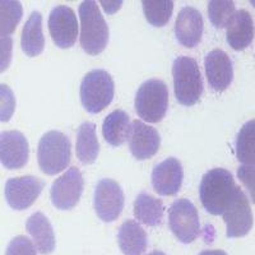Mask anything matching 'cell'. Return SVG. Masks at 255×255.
I'll return each mask as SVG.
<instances>
[{"instance_id": "6da1fadb", "label": "cell", "mask_w": 255, "mask_h": 255, "mask_svg": "<svg viewBox=\"0 0 255 255\" xmlns=\"http://www.w3.org/2000/svg\"><path fill=\"white\" fill-rule=\"evenodd\" d=\"M236 188L238 186L231 172L225 168H212L200 181V202L211 215L222 216Z\"/></svg>"}, {"instance_id": "7a4b0ae2", "label": "cell", "mask_w": 255, "mask_h": 255, "mask_svg": "<svg viewBox=\"0 0 255 255\" xmlns=\"http://www.w3.org/2000/svg\"><path fill=\"white\" fill-rule=\"evenodd\" d=\"M81 46L90 55H99L109 42V26L93 0H86L79 5Z\"/></svg>"}, {"instance_id": "3957f363", "label": "cell", "mask_w": 255, "mask_h": 255, "mask_svg": "<svg viewBox=\"0 0 255 255\" xmlns=\"http://www.w3.org/2000/svg\"><path fill=\"white\" fill-rule=\"evenodd\" d=\"M172 77L177 102L184 106L197 104L203 93V78L197 60L189 56H179L175 59Z\"/></svg>"}, {"instance_id": "277c9868", "label": "cell", "mask_w": 255, "mask_h": 255, "mask_svg": "<svg viewBox=\"0 0 255 255\" xmlns=\"http://www.w3.org/2000/svg\"><path fill=\"white\" fill-rule=\"evenodd\" d=\"M70 140L61 131L51 130L42 135L38 142L37 159L41 171L56 175L70 163Z\"/></svg>"}, {"instance_id": "5b68a950", "label": "cell", "mask_w": 255, "mask_h": 255, "mask_svg": "<svg viewBox=\"0 0 255 255\" xmlns=\"http://www.w3.org/2000/svg\"><path fill=\"white\" fill-rule=\"evenodd\" d=\"M115 84L106 70L95 69L84 76L81 83V102L90 114H99L114 99Z\"/></svg>"}, {"instance_id": "8992f818", "label": "cell", "mask_w": 255, "mask_h": 255, "mask_svg": "<svg viewBox=\"0 0 255 255\" xmlns=\"http://www.w3.org/2000/svg\"><path fill=\"white\" fill-rule=\"evenodd\" d=\"M135 111L139 118L148 123H158L165 118L168 109V90L165 82L149 79L136 91Z\"/></svg>"}, {"instance_id": "52a82bcc", "label": "cell", "mask_w": 255, "mask_h": 255, "mask_svg": "<svg viewBox=\"0 0 255 255\" xmlns=\"http://www.w3.org/2000/svg\"><path fill=\"white\" fill-rule=\"evenodd\" d=\"M168 226L177 240L190 244L200 232V221L195 206L189 199H177L168 209Z\"/></svg>"}, {"instance_id": "ba28073f", "label": "cell", "mask_w": 255, "mask_h": 255, "mask_svg": "<svg viewBox=\"0 0 255 255\" xmlns=\"http://www.w3.org/2000/svg\"><path fill=\"white\" fill-rule=\"evenodd\" d=\"M84 188V180L79 168L70 167L52 183L50 198L58 209L69 211L78 204Z\"/></svg>"}, {"instance_id": "9c48e42d", "label": "cell", "mask_w": 255, "mask_h": 255, "mask_svg": "<svg viewBox=\"0 0 255 255\" xmlns=\"http://www.w3.org/2000/svg\"><path fill=\"white\" fill-rule=\"evenodd\" d=\"M93 207L104 222H114L124 208V193L115 180H100L95 189Z\"/></svg>"}, {"instance_id": "30bf717a", "label": "cell", "mask_w": 255, "mask_h": 255, "mask_svg": "<svg viewBox=\"0 0 255 255\" xmlns=\"http://www.w3.org/2000/svg\"><path fill=\"white\" fill-rule=\"evenodd\" d=\"M222 217L227 226V238H243L252 230L253 215L249 199L239 186L229 206L223 211Z\"/></svg>"}, {"instance_id": "8fae6325", "label": "cell", "mask_w": 255, "mask_h": 255, "mask_svg": "<svg viewBox=\"0 0 255 255\" xmlns=\"http://www.w3.org/2000/svg\"><path fill=\"white\" fill-rule=\"evenodd\" d=\"M49 31L56 46L72 47L78 36V20L74 10L67 5L55 6L49 15Z\"/></svg>"}, {"instance_id": "7c38bea8", "label": "cell", "mask_w": 255, "mask_h": 255, "mask_svg": "<svg viewBox=\"0 0 255 255\" xmlns=\"http://www.w3.org/2000/svg\"><path fill=\"white\" fill-rule=\"evenodd\" d=\"M44 189V181L35 176L12 177L5 183L4 195L9 207L24 211L35 203Z\"/></svg>"}, {"instance_id": "4fadbf2b", "label": "cell", "mask_w": 255, "mask_h": 255, "mask_svg": "<svg viewBox=\"0 0 255 255\" xmlns=\"http://www.w3.org/2000/svg\"><path fill=\"white\" fill-rule=\"evenodd\" d=\"M127 139L131 154L139 161L152 158L158 152L161 144L158 131L140 120L131 123Z\"/></svg>"}, {"instance_id": "5bb4252c", "label": "cell", "mask_w": 255, "mask_h": 255, "mask_svg": "<svg viewBox=\"0 0 255 255\" xmlns=\"http://www.w3.org/2000/svg\"><path fill=\"white\" fill-rule=\"evenodd\" d=\"M29 157V145L20 131L8 130L0 133V162L8 170L26 166Z\"/></svg>"}, {"instance_id": "9a60e30c", "label": "cell", "mask_w": 255, "mask_h": 255, "mask_svg": "<svg viewBox=\"0 0 255 255\" xmlns=\"http://www.w3.org/2000/svg\"><path fill=\"white\" fill-rule=\"evenodd\" d=\"M184 171L179 159L170 157L154 166L152 171V186L159 195H175L183 185Z\"/></svg>"}, {"instance_id": "2e32d148", "label": "cell", "mask_w": 255, "mask_h": 255, "mask_svg": "<svg viewBox=\"0 0 255 255\" xmlns=\"http://www.w3.org/2000/svg\"><path fill=\"white\" fill-rule=\"evenodd\" d=\"M207 79L209 87L216 92H222L230 87L234 79V67L230 56L223 50L215 49L204 59Z\"/></svg>"}, {"instance_id": "e0dca14e", "label": "cell", "mask_w": 255, "mask_h": 255, "mask_svg": "<svg viewBox=\"0 0 255 255\" xmlns=\"http://www.w3.org/2000/svg\"><path fill=\"white\" fill-rule=\"evenodd\" d=\"M203 17L198 9L184 6L175 22V35L177 41L185 47H195L203 36Z\"/></svg>"}, {"instance_id": "ac0fdd59", "label": "cell", "mask_w": 255, "mask_h": 255, "mask_svg": "<svg viewBox=\"0 0 255 255\" xmlns=\"http://www.w3.org/2000/svg\"><path fill=\"white\" fill-rule=\"evenodd\" d=\"M226 28L227 44L234 50L241 51L252 45L254 37V23L248 10L240 9L234 13Z\"/></svg>"}, {"instance_id": "d6986e66", "label": "cell", "mask_w": 255, "mask_h": 255, "mask_svg": "<svg viewBox=\"0 0 255 255\" xmlns=\"http://www.w3.org/2000/svg\"><path fill=\"white\" fill-rule=\"evenodd\" d=\"M26 229L33 239L38 252L41 254H51L55 250V235L51 223L46 216L41 212H36L27 220Z\"/></svg>"}, {"instance_id": "ffe728a7", "label": "cell", "mask_w": 255, "mask_h": 255, "mask_svg": "<svg viewBox=\"0 0 255 255\" xmlns=\"http://www.w3.org/2000/svg\"><path fill=\"white\" fill-rule=\"evenodd\" d=\"M120 250L124 255H142L147 249V234L139 223L128 220L118 232Z\"/></svg>"}, {"instance_id": "44dd1931", "label": "cell", "mask_w": 255, "mask_h": 255, "mask_svg": "<svg viewBox=\"0 0 255 255\" xmlns=\"http://www.w3.org/2000/svg\"><path fill=\"white\" fill-rule=\"evenodd\" d=\"M20 45L24 54L29 58L38 56L44 51L45 37L42 32V15L40 12H33L29 15L22 31Z\"/></svg>"}, {"instance_id": "7402d4cb", "label": "cell", "mask_w": 255, "mask_h": 255, "mask_svg": "<svg viewBox=\"0 0 255 255\" xmlns=\"http://www.w3.org/2000/svg\"><path fill=\"white\" fill-rule=\"evenodd\" d=\"M77 157L83 165H92L100 153V143L96 135V125L86 122L77 131Z\"/></svg>"}, {"instance_id": "603a6c76", "label": "cell", "mask_w": 255, "mask_h": 255, "mask_svg": "<svg viewBox=\"0 0 255 255\" xmlns=\"http://www.w3.org/2000/svg\"><path fill=\"white\" fill-rule=\"evenodd\" d=\"M162 200L152 197L148 193H140L134 200V216L140 223L147 226H158L163 220Z\"/></svg>"}, {"instance_id": "cb8c5ba5", "label": "cell", "mask_w": 255, "mask_h": 255, "mask_svg": "<svg viewBox=\"0 0 255 255\" xmlns=\"http://www.w3.org/2000/svg\"><path fill=\"white\" fill-rule=\"evenodd\" d=\"M129 128H130L129 115L123 110H115L104 120L102 134L109 144L113 147H119L127 140Z\"/></svg>"}, {"instance_id": "d4e9b609", "label": "cell", "mask_w": 255, "mask_h": 255, "mask_svg": "<svg viewBox=\"0 0 255 255\" xmlns=\"http://www.w3.org/2000/svg\"><path fill=\"white\" fill-rule=\"evenodd\" d=\"M236 156L245 166H253L255 161V122L250 120L244 125L236 139Z\"/></svg>"}, {"instance_id": "484cf974", "label": "cell", "mask_w": 255, "mask_h": 255, "mask_svg": "<svg viewBox=\"0 0 255 255\" xmlns=\"http://www.w3.org/2000/svg\"><path fill=\"white\" fill-rule=\"evenodd\" d=\"M23 15V6L14 0H0V36L8 37L17 28Z\"/></svg>"}, {"instance_id": "4316f807", "label": "cell", "mask_w": 255, "mask_h": 255, "mask_svg": "<svg viewBox=\"0 0 255 255\" xmlns=\"http://www.w3.org/2000/svg\"><path fill=\"white\" fill-rule=\"evenodd\" d=\"M143 12L148 23L154 27H163L168 23L174 10L171 0H143Z\"/></svg>"}, {"instance_id": "83f0119b", "label": "cell", "mask_w": 255, "mask_h": 255, "mask_svg": "<svg viewBox=\"0 0 255 255\" xmlns=\"http://www.w3.org/2000/svg\"><path fill=\"white\" fill-rule=\"evenodd\" d=\"M235 12V3L230 0H212L208 3L209 20L216 28H225Z\"/></svg>"}, {"instance_id": "f1b7e54d", "label": "cell", "mask_w": 255, "mask_h": 255, "mask_svg": "<svg viewBox=\"0 0 255 255\" xmlns=\"http://www.w3.org/2000/svg\"><path fill=\"white\" fill-rule=\"evenodd\" d=\"M15 110V97L12 88L0 84V122H9Z\"/></svg>"}, {"instance_id": "f546056e", "label": "cell", "mask_w": 255, "mask_h": 255, "mask_svg": "<svg viewBox=\"0 0 255 255\" xmlns=\"http://www.w3.org/2000/svg\"><path fill=\"white\" fill-rule=\"evenodd\" d=\"M5 255H37L36 247L26 236H17L9 243Z\"/></svg>"}, {"instance_id": "4dcf8cb0", "label": "cell", "mask_w": 255, "mask_h": 255, "mask_svg": "<svg viewBox=\"0 0 255 255\" xmlns=\"http://www.w3.org/2000/svg\"><path fill=\"white\" fill-rule=\"evenodd\" d=\"M13 52V38L0 37V74L5 72L12 61Z\"/></svg>"}, {"instance_id": "1f68e13d", "label": "cell", "mask_w": 255, "mask_h": 255, "mask_svg": "<svg viewBox=\"0 0 255 255\" xmlns=\"http://www.w3.org/2000/svg\"><path fill=\"white\" fill-rule=\"evenodd\" d=\"M239 177L241 179L245 185L248 186L249 190H254V184H253V177H254V167L253 166H241L238 171Z\"/></svg>"}, {"instance_id": "d6a6232c", "label": "cell", "mask_w": 255, "mask_h": 255, "mask_svg": "<svg viewBox=\"0 0 255 255\" xmlns=\"http://www.w3.org/2000/svg\"><path fill=\"white\" fill-rule=\"evenodd\" d=\"M199 255H227V253L223 250H204Z\"/></svg>"}, {"instance_id": "836d02e7", "label": "cell", "mask_w": 255, "mask_h": 255, "mask_svg": "<svg viewBox=\"0 0 255 255\" xmlns=\"http://www.w3.org/2000/svg\"><path fill=\"white\" fill-rule=\"evenodd\" d=\"M148 255H166V254L163 252H159V250H154V252L149 253Z\"/></svg>"}]
</instances>
